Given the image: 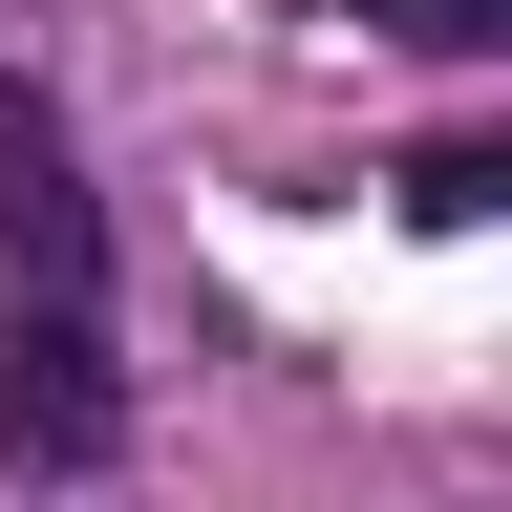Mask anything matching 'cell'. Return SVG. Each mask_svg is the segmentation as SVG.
Wrapping results in <instances>:
<instances>
[{
  "label": "cell",
  "instance_id": "cell-1",
  "mask_svg": "<svg viewBox=\"0 0 512 512\" xmlns=\"http://www.w3.org/2000/svg\"><path fill=\"white\" fill-rule=\"evenodd\" d=\"M0 448H22V470H107V448H128L107 299H0Z\"/></svg>",
  "mask_w": 512,
  "mask_h": 512
},
{
  "label": "cell",
  "instance_id": "cell-2",
  "mask_svg": "<svg viewBox=\"0 0 512 512\" xmlns=\"http://www.w3.org/2000/svg\"><path fill=\"white\" fill-rule=\"evenodd\" d=\"M0 256H22V299H107V192L43 86H0Z\"/></svg>",
  "mask_w": 512,
  "mask_h": 512
},
{
  "label": "cell",
  "instance_id": "cell-3",
  "mask_svg": "<svg viewBox=\"0 0 512 512\" xmlns=\"http://www.w3.org/2000/svg\"><path fill=\"white\" fill-rule=\"evenodd\" d=\"M384 192H406L427 235H491V214H512V128H427V150L384 171Z\"/></svg>",
  "mask_w": 512,
  "mask_h": 512
},
{
  "label": "cell",
  "instance_id": "cell-4",
  "mask_svg": "<svg viewBox=\"0 0 512 512\" xmlns=\"http://www.w3.org/2000/svg\"><path fill=\"white\" fill-rule=\"evenodd\" d=\"M363 43H448V64H512V0H342Z\"/></svg>",
  "mask_w": 512,
  "mask_h": 512
}]
</instances>
